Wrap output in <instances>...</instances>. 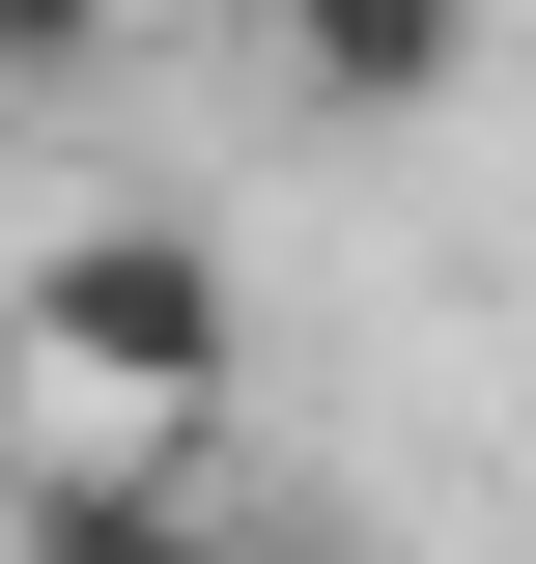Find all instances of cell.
Masks as SVG:
<instances>
[{
    "mask_svg": "<svg viewBox=\"0 0 536 564\" xmlns=\"http://www.w3.org/2000/svg\"><path fill=\"white\" fill-rule=\"evenodd\" d=\"M114 57V0H0V85H85Z\"/></svg>",
    "mask_w": 536,
    "mask_h": 564,
    "instance_id": "277c9868",
    "label": "cell"
},
{
    "mask_svg": "<svg viewBox=\"0 0 536 564\" xmlns=\"http://www.w3.org/2000/svg\"><path fill=\"white\" fill-rule=\"evenodd\" d=\"M226 564H367V536H226Z\"/></svg>",
    "mask_w": 536,
    "mask_h": 564,
    "instance_id": "5b68a950",
    "label": "cell"
},
{
    "mask_svg": "<svg viewBox=\"0 0 536 564\" xmlns=\"http://www.w3.org/2000/svg\"><path fill=\"white\" fill-rule=\"evenodd\" d=\"M0 536H29V564H226V508H199V452H114V423H57Z\"/></svg>",
    "mask_w": 536,
    "mask_h": 564,
    "instance_id": "3957f363",
    "label": "cell"
},
{
    "mask_svg": "<svg viewBox=\"0 0 536 564\" xmlns=\"http://www.w3.org/2000/svg\"><path fill=\"white\" fill-rule=\"evenodd\" d=\"M29 367H57V423H114V452H199L226 423V254L199 226H57V254H29Z\"/></svg>",
    "mask_w": 536,
    "mask_h": 564,
    "instance_id": "6da1fadb",
    "label": "cell"
},
{
    "mask_svg": "<svg viewBox=\"0 0 536 564\" xmlns=\"http://www.w3.org/2000/svg\"><path fill=\"white\" fill-rule=\"evenodd\" d=\"M255 57L311 85L339 141H396V113H452V57H480V0H255Z\"/></svg>",
    "mask_w": 536,
    "mask_h": 564,
    "instance_id": "7a4b0ae2",
    "label": "cell"
}]
</instances>
